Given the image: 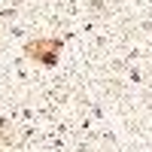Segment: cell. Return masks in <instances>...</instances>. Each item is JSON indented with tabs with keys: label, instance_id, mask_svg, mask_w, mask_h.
<instances>
[{
	"label": "cell",
	"instance_id": "6da1fadb",
	"mask_svg": "<svg viewBox=\"0 0 152 152\" xmlns=\"http://www.w3.org/2000/svg\"><path fill=\"white\" fill-rule=\"evenodd\" d=\"M24 55L34 58V61H40V64L46 67H52L58 55H61V40L58 37H49V40H31L28 46H24Z\"/></svg>",
	"mask_w": 152,
	"mask_h": 152
}]
</instances>
